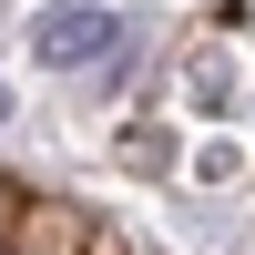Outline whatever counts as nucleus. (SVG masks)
<instances>
[{"label":"nucleus","mask_w":255,"mask_h":255,"mask_svg":"<svg viewBox=\"0 0 255 255\" xmlns=\"http://www.w3.org/2000/svg\"><path fill=\"white\" fill-rule=\"evenodd\" d=\"M123 41V10H102V0H41L31 10V61L41 72H102Z\"/></svg>","instance_id":"1"},{"label":"nucleus","mask_w":255,"mask_h":255,"mask_svg":"<svg viewBox=\"0 0 255 255\" xmlns=\"http://www.w3.org/2000/svg\"><path fill=\"white\" fill-rule=\"evenodd\" d=\"M0 123H10V82H0Z\"/></svg>","instance_id":"2"}]
</instances>
